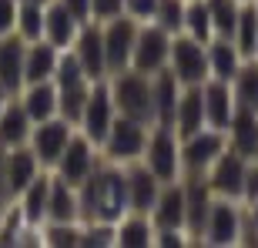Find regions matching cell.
Segmentation results:
<instances>
[{"instance_id": "cell-48", "label": "cell", "mask_w": 258, "mask_h": 248, "mask_svg": "<svg viewBox=\"0 0 258 248\" xmlns=\"http://www.w3.org/2000/svg\"><path fill=\"white\" fill-rule=\"evenodd\" d=\"M255 57H258V44H255Z\"/></svg>"}, {"instance_id": "cell-9", "label": "cell", "mask_w": 258, "mask_h": 248, "mask_svg": "<svg viewBox=\"0 0 258 248\" xmlns=\"http://www.w3.org/2000/svg\"><path fill=\"white\" fill-rule=\"evenodd\" d=\"M138 20L121 14V17H111L101 24V34H104V60H107V77L117 74V71H127L131 67V50L134 40H138Z\"/></svg>"}, {"instance_id": "cell-49", "label": "cell", "mask_w": 258, "mask_h": 248, "mask_svg": "<svg viewBox=\"0 0 258 248\" xmlns=\"http://www.w3.org/2000/svg\"><path fill=\"white\" fill-rule=\"evenodd\" d=\"M251 4H255V7H258V0H251Z\"/></svg>"}, {"instance_id": "cell-41", "label": "cell", "mask_w": 258, "mask_h": 248, "mask_svg": "<svg viewBox=\"0 0 258 248\" xmlns=\"http://www.w3.org/2000/svg\"><path fill=\"white\" fill-rule=\"evenodd\" d=\"M17 7H20V0H0V37H4V34H14Z\"/></svg>"}, {"instance_id": "cell-16", "label": "cell", "mask_w": 258, "mask_h": 248, "mask_svg": "<svg viewBox=\"0 0 258 248\" xmlns=\"http://www.w3.org/2000/svg\"><path fill=\"white\" fill-rule=\"evenodd\" d=\"M124 181H127V211H141L148 215L161 191V181L154 178V171L138 158V161H127L124 164Z\"/></svg>"}, {"instance_id": "cell-24", "label": "cell", "mask_w": 258, "mask_h": 248, "mask_svg": "<svg viewBox=\"0 0 258 248\" xmlns=\"http://www.w3.org/2000/svg\"><path fill=\"white\" fill-rule=\"evenodd\" d=\"M225 134H228V148L231 151H238L241 158L251 161V154H255V148H258V111L235 104V114H231L228 131Z\"/></svg>"}, {"instance_id": "cell-28", "label": "cell", "mask_w": 258, "mask_h": 248, "mask_svg": "<svg viewBox=\"0 0 258 248\" xmlns=\"http://www.w3.org/2000/svg\"><path fill=\"white\" fill-rule=\"evenodd\" d=\"M30 128H34V121L27 117L20 97L14 94L7 104H4V111H0V144H4V148H20V144H27Z\"/></svg>"}, {"instance_id": "cell-15", "label": "cell", "mask_w": 258, "mask_h": 248, "mask_svg": "<svg viewBox=\"0 0 258 248\" xmlns=\"http://www.w3.org/2000/svg\"><path fill=\"white\" fill-rule=\"evenodd\" d=\"M71 50H74L77 64L84 67V74L91 77V81H101V77H107L101 20H84V24H81V30H77V37H74V44H71Z\"/></svg>"}, {"instance_id": "cell-12", "label": "cell", "mask_w": 258, "mask_h": 248, "mask_svg": "<svg viewBox=\"0 0 258 248\" xmlns=\"http://www.w3.org/2000/svg\"><path fill=\"white\" fill-rule=\"evenodd\" d=\"M77 128L74 124H67L64 117H47V121H40L30 128V138H27V148L34 154H37L40 168H54L57 164V158L64 154L67 141H71V134H74Z\"/></svg>"}, {"instance_id": "cell-46", "label": "cell", "mask_w": 258, "mask_h": 248, "mask_svg": "<svg viewBox=\"0 0 258 248\" xmlns=\"http://www.w3.org/2000/svg\"><path fill=\"white\" fill-rule=\"evenodd\" d=\"M20 4H40V7H47L50 0H20Z\"/></svg>"}, {"instance_id": "cell-44", "label": "cell", "mask_w": 258, "mask_h": 248, "mask_svg": "<svg viewBox=\"0 0 258 248\" xmlns=\"http://www.w3.org/2000/svg\"><path fill=\"white\" fill-rule=\"evenodd\" d=\"M4 161H7V148L0 144V191H4ZM7 195V191H4Z\"/></svg>"}, {"instance_id": "cell-45", "label": "cell", "mask_w": 258, "mask_h": 248, "mask_svg": "<svg viewBox=\"0 0 258 248\" xmlns=\"http://www.w3.org/2000/svg\"><path fill=\"white\" fill-rule=\"evenodd\" d=\"M10 97H14V94H10V91H7V87H4V84H0V111H4V104H7V101H10Z\"/></svg>"}, {"instance_id": "cell-22", "label": "cell", "mask_w": 258, "mask_h": 248, "mask_svg": "<svg viewBox=\"0 0 258 248\" xmlns=\"http://www.w3.org/2000/svg\"><path fill=\"white\" fill-rule=\"evenodd\" d=\"M77 30H81V20L60 0H50L47 7H44V40H50L57 50H67L74 44Z\"/></svg>"}, {"instance_id": "cell-27", "label": "cell", "mask_w": 258, "mask_h": 248, "mask_svg": "<svg viewBox=\"0 0 258 248\" xmlns=\"http://www.w3.org/2000/svg\"><path fill=\"white\" fill-rule=\"evenodd\" d=\"M114 245L117 248H148L154 245V221L151 215L127 211L124 218L114 221Z\"/></svg>"}, {"instance_id": "cell-7", "label": "cell", "mask_w": 258, "mask_h": 248, "mask_svg": "<svg viewBox=\"0 0 258 248\" xmlns=\"http://www.w3.org/2000/svg\"><path fill=\"white\" fill-rule=\"evenodd\" d=\"M168 54H171V34L161 30L158 24H141L138 27V40H134V50H131V67L141 71V74L154 77L158 71L168 67Z\"/></svg>"}, {"instance_id": "cell-21", "label": "cell", "mask_w": 258, "mask_h": 248, "mask_svg": "<svg viewBox=\"0 0 258 248\" xmlns=\"http://www.w3.org/2000/svg\"><path fill=\"white\" fill-rule=\"evenodd\" d=\"M151 94H154V124L174 128V111L181 97V81L171 74V67H164L151 77Z\"/></svg>"}, {"instance_id": "cell-30", "label": "cell", "mask_w": 258, "mask_h": 248, "mask_svg": "<svg viewBox=\"0 0 258 248\" xmlns=\"http://www.w3.org/2000/svg\"><path fill=\"white\" fill-rule=\"evenodd\" d=\"M205 50H208V71L211 77H218V81H228L231 84V77L238 74V67H241V54L238 47L231 44V40L225 37H211L208 44H205Z\"/></svg>"}, {"instance_id": "cell-17", "label": "cell", "mask_w": 258, "mask_h": 248, "mask_svg": "<svg viewBox=\"0 0 258 248\" xmlns=\"http://www.w3.org/2000/svg\"><path fill=\"white\" fill-rule=\"evenodd\" d=\"M40 171H44V168H40L37 154L30 151L27 144L7 148V161H4V191H7V198H17Z\"/></svg>"}, {"instance_id": "cell-40", "label": "cell", "mask_w": 258, "mask_h": 248, "mask_svg": "<svg viewBox=\"0 0 258 248\" xmlns=\"http://www.w3.org/2000/svg\"><path fill=\"white\" fill-rule=\"evenodd\" d=\"M154 7H158V0H124V14L138 24H148L154 17Z\"/></svg>"}, {"instance_id": "cell-47", "label": "cell", "mask_w": 258, "mask_h": 248, "mask_svg": "<svg viewBox=\"0 0 258 248\" xmlns=\"http://www.w3.org/2000/svg\"><path fill=\"white\" fill-rule=\"evenodd\" d=\"M251 161H255V164H258V148H255V154H251Z\"/></svg>"}, {"instance_id": "cell-42", "label": "cell", "mask_w": 258, "mask_h": 248, "mask_svg": "<svg viewBox=\"0 0 258 248\" xmlns=\"http://www.w3.org/2000/svg\"><path fill=\"white\" fill-rule=\"evenodd\" d=\"M258 198V164L248 161L245 168V184H241V205H248V201Z\"/></svg>"}, {"instance_id": "cell-4", "label": "cell", "mask_w": 258, "mask_h": 248, "mask_svg": "<svg viewBox=\"0 0 258 248\" xmlns=\"http://www.w3.org/2000/svg\"><path fill=\"white\" fill-rule=\"evenodd\" d=\"M148 131H151V124H141V121H134V117L117 114L114 124H111V131H107V138L101 141L104 161H114V164L138 161L144 154V144H148Z\"/></svg>"}, {"instance_id": "cell-43", "label": "cell", "mask_w": 258, "mask_h": 248, "mask_svg": "<svg viewBox=\"0 0 258 248\" xmlns=\"http://www.w3.org/2000/svg\"><path fill=\"white\" fill-rule=\"evenodd\" d=\"M60 4H64V7L71 10L77 20H81V24H84V20H91V0H60Z\"/></svg>"}, {"instance_id": "cell-5", "label": "cell", "mask_w": 258, "mask_h": 248, "mask_svg": "<svg viewBox=\"0 0 258 248\" xmlns=\"http://www.w3.org/2000/svg\"><path fill=\"white\" fill-rule=\"evenodd\" d=\"M168 67H171V74L181 81V87L205 84V81L211 77V71H208V50H205V44H198V40L188 37V34H174V37H171Z\"/></svg>"}, {"instance_id": "cell-3", "label": "cell", "mask_w": 258, "mask_h": 248, "mask_svg": "<svg viewBox=\"0 0 258 248\" xmlns=\"http://www.w3.org/2000/svg\"><path fill=\"white\" fill-rule=\"evenodd\" d=\"M141 161L154 171L158 181H178L181 178V138L174 134V128H164V124H151L148 131V144H144Z\"/></svg>"}, {"instance_id": "cell-19", "label": "cell", "mask_w": 258, "mask_h": 248, "mask_svg": "<svg viewBox=\"0 0 258 248\" xmlns=\"http://www.w3.org/2000/svg\"><path fill=\"white\" fill-rule=\"evenodd\" d=\"M151 221L154 228H184V188H181V178L178 181H164L158 198L151 205Z\"/></svg>"}, {"instance_id": "cell-2", "label": "cell", "mask_w": 258, "mask_h": 248, "mask_svg": "<svg viewBox=\"0 0 258 248\" xmlns=\"http://www.w3.org/2000/svg\"><path fill=\"white\" fill-rule=\"evenodd\" d=\"M107 87H111V101H114L117 114L134 117L141 124H154V94L148 74L127 67V71H117L107 77Z\"/></svg>"}, {"instance_id": "cell-14", "label": "cell", "mask_w": 258, "mask_h": 248, "mask_svg": "<svg viewBox=\"0 0 258 248\" xmlns=\"http://www.w3.org/2000/svg\"><path fill=\"white\" fill-rule=\"evenodd\" d=\"M228 148V134L218 128H201V131L181 138V168L184 171H208V164Z\"/></svg>"}, {"instance_id": "cell-13", "label": "cell", "mask_w": 258, "mask_h": 248, "mask_svg": "<svg viewBox=\"0 0 258 248\" xmlns=\"http://www.w3.org/2000/svg\"><path fill=\"white\" fill-rule=\"evenodd\" d=\"M238 235H241V201L215 198L208 218H205L201 241L215 245V248H225V245H238Z\"/></svg>"}, {"instance_id": "cell-6", "label": "cell", "mask_w": 258, "mask_h": 248, "mask_svg": "<svg viewBox=\"0 0 258 248\" xmlns=\"http://www.w3.org/2000/svg\"><path fill=\"white\" fill-rule=\"evenodd\" d=\"M117 117V107L111 101V87H107V77L101 81H91V91H87V104H84V114H81V124H77V131L91 138V141L101 148V141L107 138L111 131V124Z\"/></svg>"}, {"instance_id": "cell-34", "label": "cell", "mask_w": 258, "mask_h": 248, "mask_svg": "<svg viewBox=\"0 0 258 248\" xmlns=\"http://www.w3.org/2000/svg\"><path fill=\"white\" fill-rule=\"evenodd\" d=\"M188 37H195L198 44H208L215 37V27H211V14H208V4L205 0H188L184 4V30Z\"/></svg>"}, {"instance_id": "cell-25", "label": "cell", "mask_w": 258, "mask_h": 248, "mask_svg": "<svg viewBox=\"0 0 258 248\" xmlns=\"http://www.w3.org/2000/svg\"><path fill=\"white\" fill-rule=\"evenodd\" d=\"M201 128H205V94H201V84H188V87H181V97H178L174 134L188 138V134L201 131Z\"/></svg>"}, {"instance_id": "cell-29", "label": "cell", "mask_w": 258, "mask_h": 248, "mask_svg": "<svg viewBox=\"0 0 258 248\" xmlns=\"http://www.w3.org/2000/svg\"><path fill=\"white\" fill-rule=\"evenodd\" d=\"M44 221H81V205H77V188L64 178L50 174V198H47V218Z\"/></svg>"}, {"instance_id": "cell-20", "label": "cell", "mask_w": 258, "mask_h": 248, "mask_svg": "<svg viewBox=\"0 0 258 248\" xmlns=\"http://www.w3.org/2000/svg\"><path fill=\"white\" fill-rule=\"evenodd\" d=\"M24 54H27V40L20 34L0 37V84L10 94H20V87H24Z\"/></svg>"}, {"instance_id": "cell-8", "label": "cell", "mask_w": 258, "mask_h": 248, "mask_svg": "<svg viewBox=\"0 0 258 248\" xmlns=\"http://www.w3.org/2000/svg\"><path fill=\"white\" fill-rule=\"evenodd\" d=\"M101 161H104L101 148H97L91 138H84L81 131H74V134H71V141H67V148H64V154H60L57 164H54V174L77 188V184L84 181Z\"/></svg>"}, {"instance_id": "cell-39", "label": "cell", "mask_w": 258, "mask_h": 248, "mask_svg": "<svg viewBox=\"0 0 258 248\" xmlns=\"http://www.w3.org/2000/svg\"><path fill=\"white\" fill-rule=\"evenodd\" d=\"M124 14V0H91V20H111Z\"/></svg>"}, {"instance_id": "cell-18", "label": "cell", "mask_w": 258, "mask_h": 248, "mask_svg": "<svg viewBox=\"0 0 258 248\" xmlns=\"http://www.w3.org/2000/svg\"><path fill=\"white\" fill-rule=\"evenodd\" d=\"M201 94H205V124L208 128H218V131H228V121L235 114L231 84L228 81H218V77H208L201 84Z\"/></svg>"}, {"instance_id": "cell-10", "label": "cell", "mask_w": 258, "mask_h": 248, "mask_svg": "<svg viewBox=\"0 0 258 248\" xmlns=\"http://www.w3.org/2000/svg\"><path fill=\"white\" fill-rule=\"evenodd\" d=\"M181 188H184V231L195 245H201V231H205V218L211 211V195L205 171H181Z\"/></svg>"}, {"instance_id": "cell-35", "label": "cell", "mask_w": 258, "mask_h": 248, "mask_svg": "<svg viewBox=\"0 0 258 248\" xmlns=\"http://www.w3.org/2000/svg\"><path fill=\"white\" fill-rule=\"evenodd\" d=\"M211 14V27H215V37L231 40L235 37V24H238L241 14V0H205Z\"/></svg>"}, {"instance_id": "cell-1", "label": "cell", "mask_w": 258, "mask_h": 248, "mask_svg": "<svg viewBox=\"0 0 258 248\" xmlns=\"http://www.w3.org/2000/svg\"><path fill=\"white\" fill-rule=\"evenodd\" d=\"M77 205H81V221L94 225H114L117 218L127 215V181H124V164L101 161L84 181L77 184Z\"/></svg>"}, {"instance_id": "cell-33", "label": "cell", "mask_w": 258, "mask_h": 248, "mask_svg": "<svg viewBox=\"0 0 258 248\" xmlns=\"http://www.w3.org/2000/svg\"><path fill=\"white\" fill-rule=\"evenodd\" d=\"M231 44L238 47L241 57H255V44H258V7L251 0H241V14L235 24V37Z\"/></svg>"}, {"instance_id": "cell-11", "label": "cell", "mask_w": 258, "mask_h": 248, "mask_svg": "<svg viewBox=\"0 0 258 248\" xmlns=\"http://www.w3.org/2000/svg\"><path fill=\"white\" fill-rule=\"evenodd\" d=\"M245 168H248V158H241L238 151H225L208 164L205 171V181H208L211 195L215 198H231V201H241V184H245Z\"/></svg>"}, {"instance_id": "cell-32", "label": "cell", "mask_w": 258, "mask_h": 248, "mask_svg": "<svg viewBox=\"0 0 258 248\" xmlns=\"http://www.w3.org/2000/svg\"><path fill=\"white\" fill-rule=\"evenodd\" d=\"M231 94L238 107H251L258 111V57H245L238 67V74L231 77Z\"/></svg>"}, {"instance_id": "cell-36", "label": "cell", "mask_w": 258, "mask_h": 248, "mask_svg": "<svg viewBox=\"0 0 258 248\" xmlns=\"http://www.w3.org/2000/svg\"><path fill=\"white\" fill-rule=\"evenodd\" d=\"M14 34H20L27 44L44 37V7H40V4H20V7H17Z\"/></svg>"}, {"instance_id": "cell-26", "label": "cell", "mask_w": 258, "mask_h": 248, "mask_svg": "<svg viewBox=\"0 0 258 248\" xmlns=\"http://www.w3.org/2000/svg\"><path fill=\"white\" fill-rule=\"evenodd\" d=\"M17 97H20V104H24V111H27V117L34 124L47 121V117H57V87H54V81L24 84Z\"/></svg>"}, {"instance_id": "cell-31", "label": "cell", "mask_w": 258, "mask_h": 248, "mask_svg": "<svg viewBox=\"0 0 258 248\" xmlns=\"http://www.w3.org/2000/svg\"><path fill=\"white\" fill-rule=\"evenodd\" d=\"M47 198H50V174L40 171L37 178L17 195V205H20V211H24L27 225H40V221L47 218Z\"/></svg>"}, {"instance_id": "cell-37", "label": "cell", "mask_w": 258, "mask_h": 248, "mask_svg": "<svg viewBox=\"0 0 258 248\" xmlns=\"http://www.w3.org/2000/svg\"><path fill=\"white\" fill-rule=\"evenodd\" d=\"M184 4H188V0H158L151 24H158L161 30H168L171 37L181 34L184 30Z\"/></svg>"}, {"instance_id": "cell-23", "label": "cell", "mask_w": 258, "mask_h": 248, "mask_svg": "<svg viewBox=\"0 0 258 248\" xmlns=\"http://www.w3.org/2000/svg\"><path fill=\"white\" fill-rule=\"evenodd\" d=\"M60 50L50 40H30L27 54H24V84H37V81H54Z\"/></svg>"}, {"instance_id": "cell-38", "label": "cell", "mask_w": 258, "mask_h": 248, "mask_svg": "<svg viewBox=\"0 0 258 248\" xmlns=\"http://www.w3.org/2000/svg\"><path fill=\"white\" fill-rule=\"evenodd\" d=\"M44 241L54 248H77L81 245V225L77 221H44Z\"/></svg>"}]
</instances>
